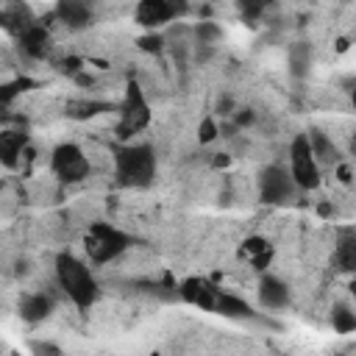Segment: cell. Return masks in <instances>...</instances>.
<instances>
[{"mask_svg": "<svg viewBox=\"0 0 356 356\" xmlns=\"http://www.w3.org/2000/svg\"><path fill=\"white\" fill-rule=\"evenodd\" d=\"M309 64H312V50H309V44L298 42L295 47H289V67H292V75L303 78L306 70H309Z\"/></svg>", "mask_w": 356, "mask_h": 356, "instance_id": "ffe728a7", "label": "cell"}, {"mask_svg": "<svg viewBox=\"0 0 356 356\" xmlns=\"http://www.w3.org/2000/svg\"><path fill=\"white\" fill-rule=\"evenodd\" d=\"M289 161H292V181L303 189H312L320 184V172H317V159L312 156L309 139L298 136L289 147Z\"/></svg>", "mask_w": 356, "mask_h": 356, "instance_id": "5b68a950", "label": "cell"}, {"mask_svg": "<svg viewBox=\"0 0 356 356\" xmlns=\"http://www.w3.org/2000/svg\"><path fill=\"white\" fill-rule=\"evenodd\" d=\"M0 111H3V103H0Z\"/></svg>", "mask_w": 356, "mask_h": 356, "instance_id": "d590c367", "label": "cell"}, {"mask_svg": "<svg viewBox=\"0 0 356 356\" xmlns=\"http://www.w3.org/2000/svg\"><path fill=\"white\" fill-rule=\"evenodd\" d=\"M339 178L348 184V181H350V170H348V167H339Z\"/></svg>", "mask_w": 356, "mask_h": 356, "instance_id": "d6a6232c", "label": "cell"}, {"mask_svg": "<svg viewBox=\"0 0 356 356\" xmlns=\"http://www.w3.org/2000/svg\"><path fill=\"white\" fill-rule=\"evenodd\" d=\"M114 164H117V181L122 186H147L156 172V156L147 145L120 147Z\"/></svg>", "mask_w": 356, "mask_h": 356, "instance_id": "7a4b0ae2", "label": "cell"}, {"mask_svg": "<svg viewBox=\"0 0 356 356\" xmlns=\"http://www.w3.org/2000/svg\"><path fill=\"white\" fill-rule=\"evenodd\" d=\"M100 111H108V103H97V100H70L67 103V114L75 120H89Z\"/></svg>", "mask_w": 356, "mask_h": 356, "instance_id": "d6986e66", "label": "cell"}, {"mask_svg": "<svg viewBox=\"0 0 356 356\" xmlns=\"http://www.w3.org/2000/svg\"><path fill=\"white\" fill-rule=\"evenodd\" d=\"M58 70L67 72V75H78V70H81V58H64V61L58 64Z\"/></svg>", "mask_w": 356, "mask_h": 356, "instance_id": "83f0119b", "label": "cell"}, {"mask_svg": "<svg viewBox=\"0 0 356 356\" xmlns=\"http://www.w3.org/2000/svg\"><path fill=\"white\" fill-rule=\"evenodd\" d=\"M28 86H33V81H28V78H17V81H11V83H3L0 86V103L6 106V103H11L19 92H25Z\"/></svg>", "mask_w": 356, "mask_h": 356, "instance_id": "7402d4cb", "label": "cell"}, {"mask_svg": "<svg viewBox=\"0 0 356 356\" xmlns=\"http://www.w3.org/2000/svg\"><path fill=\"white\" fill-rule=\"evenodd\" d=\"M214 164H217V167H222V164H228V156H225V153H220V156L214 159Z\"/></svg>", "mask_w": 356, "mask_h": 356, "instance_id": "836d02e7", "label": "cell"}, {"mask_svg": "<svg viewBox=\"0 0 356 356\" xmlns=\"http://www.w3.org/2000/svg\"><path fill=\"white\" fill-rule=\"evenodd\" d=\"M217 134H220V131H217V125H214V120H211V117H206V120L200 122V128H197V139H200L203 145H206V142H211Z\"/></svg>", "mask_w": 356, "mask_h": 356, "instance_id": "d4e9b609", "label": "cell"}, {"mask_svg": "<svg viewBox=\"0 0 356 356\" xmlns=\"http://www.w3.org/2000/svg\"><path fill=\"white\" fill-rule=\"evenodd\" d=\"M50 309H53V303H50V298H44V295H25V298L19 300V314H22V320H28V323L44 320V317L50 314Z\"/></svg>", "mask_w": 356, "mask_h": 356, "instance_id": "5bb4252c", "label": "cell"}, {"mask_svg": "<svg viewBox=\"0 0 356 356\" xmlns=\"http://www.w3.org/2000/svg\"><path fill=\"white\" fill-rule=\"evenodd\" d=\"M150 122V106L139 89V83H128L125 100H122V111H120V125H117V136L128 139L134 134H139L145 125Z\"/></svg>", "mask_w": 356, "mask_h": 356, "instance_id": "277c9868", "label": "cell"}, {"mask_svg": "<svg viewBox=\"0 0 356 356\" xmlns=\"http://www.w3.org/2000/svg\"><path fill=\"white\" fill-rule=\"evenodd\" d=\"M172 19V11L167 8L164 0H139L136 6V22L145 28H159Z\"/></svg>", "mask_w": 356, "mask_h": 356, "instance_id": "30bf717a", "label": "cell"}, {"mask_svg": "<svg viewBox=\"0 0 356 356\" xmlns=\"http://www.w3.org/2000/svg\"><path fill=\"white\" fill-rule=\"evenodd\" d=\"M19 44H22V50H25L28 56L42 58V56L47 53V47H50V33H47L42 25H31L28 31L19 33Z\"/></svg>", "mask_w": 356, "mask_h": 356, "instance_id": "7c38bea8", "label": "cell"}, {"mask_svg": "<svg viewBox=\"0 0 356 356\" xmlns=\"http://www.w3.org/2000/svg\"><path fill=\"white\" fill-rule=\"evenodd\" d=\"M139 47H142L145 53H159V50H161V36H156V33L142 36V39H139Z\"/></svg>", "mask_w": 356, "mask_h": 356, "instance_id": "484cf974", "label": "cell"}, {"mask_svg": "<svg viewBox=\"0 0 356 356\" xmlns=\"http://www.w3.org/2000/svg\"><path fill=\"white\" fill-rule=\"evenodd\" d=\"M317 211H320V214H323V217H328V214H331V206H328V203H323V206H320V209H317Z\"/></svg>", "mask_w": 356, "mask_h": 356, "instance_id": "e575fe53", "label": "cell"}, {"mask_svg": "<svg viewBox=\"0 0 356 356\" xmlns=\"http://www.w3.org/2000/svg\"><path fill=\"white\" fill-rule=\"evenodd\" d=\"M337 264L345 273H350L356 267V236H353V231H345L342 234V239L337 245Z\"/></svg>", "mask_w": 356, "mask_h": 356, "instance_id": "ac0fdd59", "label": "cell"}, {"mask_svg": "<svg viewBox=\"0 0 356 356\" xmlns=\"http://www.w3.org/2000/svg\"><path fill=\"white\" fill-rule=\"evenodd\" d=\"M217 108H220V114H228V108H231V97H222V100L217 103Z\"/></svg>", "mask_w": 356, "mask_h": 356, "instance_id": "1f68e13d", "label": "cell"}, {"mask_svg": "<svg viewBox=\"0 0 356 356\" xmlns=\"http://www.w3.org/2000/svg\"><path fill=\"white\" fill-rule=\"evenodd\" d=\"M270 3H275V0H239V11H242V17H245L248 22H253V19H259V14H261Z\"/></svg>", "mask_w": 356, "mask_h": 356, "instance_id": "603a6c76", "label": "cell"}, {"mask_svg": "<svg viewBox=\"0 0 356 356\" xmlns=\"http://www.w3.org/2000/svg\"><path fill=\"white\" fill-rule=\"evenodd\" d=\"M253 122V111H242V114H236V125H250Z\"/></svg>", "mask_w": 356, "mask_h": 356, "instance_id": "f546056e", "label": "cell"}, {"mask_svg": "<svg viewBox=\"0 0 356 356\" xmlns=\"http://www.w3.org/2000/svg\"><path fill=\"white\" fill-rule=\"evenodd\" d=\"M128 242H131V239H128L122 231H117V228H111V225H106V222L92 225V228L86 231V236H83V248H86L89 259L97 261V264L117 259V256L128 248Z\"/></svg>", "mask_w": 356, "mask_h": 356, "instance_id": "3957f363", "label": "cell"}, {"mask_svg": "<svg viewBox=\"0 0 356 356\" xmlns=\"http://www.w3.org/2000/svg\"><path fill=\"white\" fill-rule=\"evenodd\" d=\"M33 350H39V353H58V348L47 345V342H33Z\"/></svg>", "mask_w": 356, "mask_h": 356, "instance_id": "f1b7e54d", "label": "cell"}, {"mask_svg": "<svg viewBox=\"0 0 356 356\" xmlns=\"http://www.w3.org/2000/svg\"><path fill=\"white\" fill-rule=\"evenodd\" d=\"M53 172L64 184H78L89 175V161L78 145H58L53 153Z\"/></svg>", "mask_w": 356, "mask_h": 356, "instance_id": "8992f818", "label": "cell"}, {"mask_svg": "<svg viewBox=\"0 0 356 356\" xmlns=\"http://www.w3.org/2000/svg\"><path fill=\"white\" fill-rule=\"evenodd\" d=\"M178 295L184 300H189L192 306H200V309H214V300H217V289L206 278H186L178 286Z\"/></svg>", "mask_w": 356, "mask_h": 356, "instance_id": "ba28073f", "label": "cell"}, {"mask_svg": "<svg viewBox=\"0 0 356 356\" xmlns=\"http://www.w3.org/2000/svg\"><path fill=\"white\" fill-rule=\"evenodd\" d=\"M75 81H78L81 86H92V75H83V72H78V75H75Z\"/></svg>", "mask_w": 356, "mask_h": 356, "instance_id": "4dcf8cb0", "label": "cell"}, {"mask_svg": "<svg viewBox=\"0 0 356 356\" xmlns=\"http://www.w3.org/2000/svg\"><path fill=\"white\" fill-rule=\"evenodd\" d=\"M56 14L70 28H86L92 22V8L86 0H58Z\"/></svg>", "mask_w": 356, "mask_h": 356, "instance_id": "9c48e42d", "label": "cell"}, {"mask_svg": "<svg viewBox=\"0 0 356 356\" xmlns=\"http://www.w3.org/2000/svg\"><path fill=\"white\" fill-rule=\"evenodd\" d=\"M167 8L172 11V17H184L189 11V0H164Z\"/></svg>", "mask_w": 356, "mask_h": 356, "instance_id": "4316f807", "label": "cell"}, {"mask_svg": "<svg viewBox=\"0 0 356 356\" xmlns=\"http://www.w3.org/2000/svg\"><path fill=\"white\" fill-rule=\"evenodd\" d=\"M259 189L264 203H289L295 192V181L281 167H267L259 175Z\"/></svg>", "mask_w": 356, "mask_h": 356, "instance_id": "52a82bcc", "label": "cell"}, {"mask_svg": "<svg viewBox=\"0 0 356 356\" xmlns=\"http://www.w3.org/2000/svg\"><path fill=\"white\" fill-rule=\"evenodd\" d=\"M331 323H334V328L342 331V334H350V331L356 328V317H353V312H350L348 306H337L334 314H331Z\"/></svg>", "mask_w": 356, "mask_h": 356, "instance_id": "44dd1931", "label": "cell"}, {"mask_svg": "<svg viewBox=\"0 0 356 356\" xmlns=\"http://www.w3.org/2000/svg\"><path fill=\"white\" fill-rule=\"evenodd\" d=\"M242 253H248V256H250V261H253V267H256V270H264V267L270 264L273 248L267 245V239H259V236H253V239H248V242H245Z\"/></svg>", "mask_w": 356, "mask_h": 356, "instance_id": "e0dca14e", "label": "cell"}, {"mask_svg": "<svg viewBox=\"0 0 356 356\" xmlns=\"http://www.w3.org/2000/svg\"><path fill=\"white\" fill-rule=\"evenodd\" d=\"M306 139H309V147H312V156H314V159H320V161H325V164H334V161L339 159V150L331 145V139H328L323 131L314 128Z\"/></svg>", "mask_w": 356, "mask_h": 356, "instance_id": "9a60e30c", "label": "cell"}, {"mask_svg": "<svg viewBox=\"0 0 356 356\" xmlns=\"http://www.w3.org/2000/svg\"><path fill=\"white\" fill-rule=\"evenodd\" d=\"M28 145V136L22 131H3L0 134V161L14 167L17 164V156L22 153V147Z\"/></svg>", "mask_w": 356, "mask_h": 356, "instance_id": "4fadbf2b", "label": "cell"}, {"mask_svg": "<svg viewBox=\"0 0 356 356\" xmlns=\"http://www.w3.org/2000/svg\"><path fill=\"white\" fill-rule=\"evenodd\" d=\"M195 36H197L200 44H211V42L220 39V28H217L214 22H200V25L195 28Z\"/></svg>", "mask_w": 356, "mask_h": 356, "instance_id": "cb8c5ba5", "label": "cell"}, {"mask_svg": "<svg viewBox=\"0 0 356 356\" xmlns=\"http://www.w3.org/2000/svg\"><path fill=\"white\" fill-rule=\"evenodd\" d=\"M56 275H58L61 289L72 298L75 306L89 309V306L95 303V298H97V284H95L92 273H89L75 256L61 253V256L56 259Z\"/></svg>", "mask_w": 356, "mask_h": 356, "instance_id": "6da1fadb", "label": "cell"}, {"mask_svg": "<svg viewBox=\"0 0 356 356\" xmlns=\"http://www.w3.org/2000/svg\"><path fill=\"white\" fill-rule=\"evenodd\" d=\"M259 300H261L264 309H284L289 303L286 284L278 281V278H273V275L261 278V284H259Z\"/></svg>", "mask_w": 356, "mask_h": 356, "instance_id": "8fae6325", "label": "cell"}, {"mask_svg": "<svg viewBox=\"0 0 356 356\" xmlns=\"http://www.w3.org/2000/svg\"><path fill=\"white\" fill-rule=\"evenodd\" d=\"M214 312H220V314H225V317H253V309L242 300V298H236V295H228V292H217V300H214Z\"/></svg>", "mask_w": 356, "mask_h": 356, "instance_id": "2e32d148", "label": "cell"}]
</instances>
